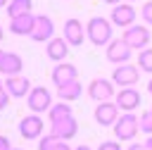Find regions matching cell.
Returning a JSON list of instances; mask_svg holds the SVG:
<instances>
[{
    "instance_id": "6da1fadb",
    "label": "cell",
    "mask_w": 152,
    "mask_h": 150,
    "mask_svg": "<svg viewBox=\"0 0 152 150\" xmlns=\"http://www.w3.org/2000/svg\"><path fill=\"white\" fill-rule=\"evenodd\" d=\"M86 38L93 45H109L112 43V24L104 17H93L86 24Z\"/></svg>"
},
{
    "instance_id": "7a4b0ae2",
    "label": "cell",
    "mask_w": 152,
    "mask_h": 150,
    "mask_svg": "<svg viewBox=\"0 0 152 150\" xmlns=\"http://www.w3.org/2000/svg\"><path fill=\"white\" fill-rule=\"evenodd\" d=\"M140 131V119L133 114V112H124L116 124H114V136L116 140H133L135 133Z\"/></svg>"
},
{
    "instance_id": "3957f363",
    "label": "cell",
    "mask_w": 152,
    "mask_h": 150,
    "mask_svg": "<svg viewBox=\"0 0 152 150\" xmlns=\"http://www.w3.org/2000/svg\"><path fill=\"white\" fill-rule=\"evenodd\" d=\"M26 105H28V110H31L33 114L50 112V107H52V95H50V90H48L45 86H36V88H31V93L26 95Z\"/></svg>"
},
{
    "instance_id": "277c9868",
    "label": "cell",
    "mask_w": 152,
    "mask_h": 150,
    "mask_svg": "<svg viewBox=\"0 0 152 150\" xmlns=\"http://www.w3.org/2000/svg\"><path fill=\"white\" fill-rule=\"evenodd\" d=\"M138 79H140V69L135 64H128V62L126 64H119L112 71V83H116L121 88H133L138 83Z\"/></svg>"
},
{
    "instance_id": "5b68a950",
    "label": "cell",
    "mask_w": 152,
    "mask_h": 150,
    "mask_svg": "<svg viewBox=\"0 0 152 150\" xmlns=\"http://www.w3.org/2000/svg\"><path fill=\"white\" fill-rule=\"evenodd\" d=\"M121 38H124L133 50H145L147 43H150V29L142 26V24H133V26H128V29L124 31Z\"/></svg>"
},
{
    "instance_id": "8992f818",
    "label": "cell",
    "mask_w": 152,
    "mask_h": 150,
    "mask_svg": "<svg viewBox=\"0 0 152 150\" xmlns=\"http://www.w3.org/2000/svg\"><path fill=\"white\" fill-rule=\"evenodd\" d=\"M131 45L124 40V38H116V40H112L109 45H107V60L112 62V64H126L128 60H131Z\"/></svg>"
},
{
    "instance_id": "52a82bcc",
    "label": "cell",
    "mask_w": 152,
    "mask_h": 150,
    "mask_svg": "<svg viewBox=\"0 0 152 150\" xmlns=\"http://www.w3.org/2000/svg\"><path fill=\"white\" fill-rule=\"evenodd\" d=\"M119 112H121V110H119L116 102H112V100H107V102H97V107H95V121H97L100 126H114L116 119L121 117Z\"/></svg>"
},
{
    "instance_id": "ba28073f",
    "label": "cell",
    "mask_w": 152,
    "mask_h": 150,
    "mask_svg": "<svg viewBox=\"0 0 152 150\" xmlns=\"http://www.w3.org/2000/svg\"><path fill=\"white\" fill-rule=\"evenodd\" d=\"M19 133H21V138H26V140L43 138V119H40L38 114H26V117L19 121Z\"/></svg>"
},
{
    "instance_id": "9c48e42d",
    "label": "cell",
    "mask_w": 152,
    "mask_h": 150,
    "mask_svg": "<svg viewBox=\"0 0 152 150\" xmlns=\"http://www.w3.org/2000/svg\"><path fill=\"white\" fill-rule=\"evenodd\" d=\"M135 17H138V12L133 10L131 2H121V5H116V7L112 10V24H114V26L128 29V26L135 24Z\"/></svg>"
},
{
    "instance_id": "30bf717a",
    "label": "cell",
    "mask_w": 152,
    "mask_h": 150,
    "mask_svg": "<svg viewBox=\"0 0 152 150\" xmlns=\"http://www.w3.org/2000/svg\"><path fill=\"white\" fill-rule=\"evenodd\" d=\"M52 36H55V24H52V19H50L48 14H38L31 38H33L36 43H48V40H52Z\"/></svg>"
},
{
    "instance_id": "8fae6325",
    "label": "cell",
    "mask_w": 152,
    "mask_h": 150,
    "mask_svg": "<svg viewBox=\"0 0 152 150\" xmlns=\"http://www.w3.org/2000/svg\"><path fill=\"white\" fill-rule=\"evenodd\" d=\"M88 95L93 100H97V102H107L114 95V83L107 81V79H93L88 83Z\"/></svg>"
},
{
    "instance_id": "7c38bea8",
    "label": "cell",
    "mask_w": 152,
    "mask_h": 150,
    "mask_svg": "<svg viewBox=\"0 0 152 150\" xmlns=\"http://www.w3.org/2000/svg\"><path fill=\"white\" fill-rule=\"evenodd\" d=\"M71 81H78V69L69 62H59L55 69H52V83L59 88V86H66Z\"/></svg>"
},
{
    "instance_id": "4fadbf2b",
    "label": "cell",
    "mask_w": 152,
    "mask_h": 150,
    "mask_svg": "<svg viewBox=\"0 0 152 150\" xmlns=\"http://www.w3.org/2000/svg\"><path fill=\"white\" fill-rule=\"evenodd\" d=\"M140 100H142V95L135 90V88H121L119 93H116V107L119 110H124V112H133V110H138L140 107Z\"/></svg>"
},
{
    "instance_id": "5bb4252c",
    "label": "cell",
    "mask_w": 152,
    "mask_h": 150,
    "mask_svg": "<svg viewBox=\"0 0 152 150\" xmlns=\"http://www.w3.org/2000/svg\"><path fill=\"white\" fill-rule=\"evenodd\" d=\"M62 31H64V40H66L69 45H74V48H78V45L86 40V29H83V24H81L78 19H66Z\"/></svg>"
},
{
    "instance_id": "9a60e30c",
    "label": "cell",
    "mask_w": 152,
    "mask_h": 150,
    "mask_svg": "<svg viewBox=\"0 0 152 150\" xmlns=\"http://www.w3.org/2000/svg\"><path fill=\"white\" fill-rule=\"evenodd\" d=\"M50 126H52L50 133H52L57 140H69V138H74V136L78 133V121H76L74 117L62 119V121H55V124H50Z\"/></svg>"
},
{
    "instance_id": "2e32d148",
    "label": "cell",
    "mask_w": 152,
    "mask_h": 150,
    "mask_svg": "<svg viewBox=\"0 0 152 150\" xmlns=\"http://www.w3.org/2000/svg\"><path fill=\"white\" fill-rule=\"evenodd\" d=\"M5 90L10 93V98H26L31 93V83L26 76H7Z\"/></svg>"
},
{
    "instance_id": "e0dca14e",
    "label": "cell",
    "mask_w": 152,
    "mask_h": 150,
    "mask_svg": "<svg viewBox=\"0 0 152 150\" xmlns=\"http://www.w3.org/2000/svg\"><path fill=\"white\" fill-rule=\"evenodd\" d=\"M36 26V14H21L17 19H10V31L14 36H31Z\"/></svg>"
},
{
    "instance_id": "ac0fdd59",
    "label": "cell",
    "mask_w": 152,
    "mask_h": 150,
    "mask_svg": "<svg viewBox=\"0 0 152 150\" xmlns=\"http://www.w3.org/2000/svg\"><path fill=\"white\" fill-rule=\"evenodd\" d=\"M45 52H48V57L52 62H64V57L69 55V43L64 38H52V40H48Z\"/></svg>"
},
{
    "instance_id": "d6986e66",
    "label": "cell",
    "mask_w": 152,
    "mask_h": 150,
    "mask_svg": "<svg viewBox=\"0 0 152 150\" xmlns=\"http://www.w3.org/2000/svg\"><path fill=\"white\" fill-rule=\"evenodd\" d=\"M21 67H24V62H21V57L17 52H5V60L0 64V74H5V76H19Z\"/></svg>"
},
{
    "instance_id": "ffe728a7",
    "label": "cell",
    "mask_w": 152,
    "mask_h": 150,
    "mask_svg": "<svg viewBox=\"0 0 152 150\" xmlns=\"http://www.w3.org/2000/svg\"><path fill=\"white\" fill-rule=\"evenodd\" d=\"M83 93V86L81 81H71L66 86H59L57 88V98H62V102H71V100H78Z\"/></svg>"
},
{
    "instance_id": "44dd1931",
    "label": "cell",
    "mask_w": 152,
    "mask_h": 150,
    "mask_svg": "<svg viewBox=\"0 0 152 150\" xmlns=\"http://www.w3.org/2000/svg\"><path fill=\"white\" fill-rule=\"evenodd\" d=\"M31 0H10V5H7V17L10 19H17V17H21V14H31Z\"/></svg>"
},
{
    "instance_id": "7402d4cb",
    "label": "cell",
    "mask_w": 152,
    "mask_h": 150,
    "mask_svg": "<svg viewBox=\"0 0 152 150\" xmlns=\"http://www.w3.org/2000/svg\"><path fill=\"white\" fill-rule=\"evenodd\" d=\"M48 117H50V124H55V121L69 119V117H74V114H71V107H69V102H55V105L50 107Z\"/></svg>"
},
{
    "instance_id": "603a6c76",
    "label": "cell",
    "mask_w": 152,
    "mask_h": 150,
    "mask_svg": "<svg viewBox=\"0 0 152 150\" xmlns=\"http://www.w3.org/2000/svg\"><path fill=\"white\" fill-rule=\"evenodd\" d=\"M138 69H140V71L152 74V48L140 50V55H138Z\"/></svg>"
},
{
    "instance_id": "cb8c5ba5",
    "label": "cell",
    "mask_w": 152,
    "mask_h": 150,
    "mask_svg": "<svg viewBox=\"0 0 152 150\" xmlns=\"http://www.w3.org/2000/svg\"><path fill=\"white\" fill-rule=\"evenodd\" d=\"M138 119H140V131H142V133H147V136H152V110L142 112Z\"/></svg>"
},
{
    "instance_id": "d4e9b609",
    "label": "cell",
    "mask_w": 152,
    "mask_h": 150,
    "mask_svg": "<svg viewBox=\"0 0 152 150\" xmlns=\"http://www.w3.org/2000/svg\"><path fill=\"white\" fill-rule=\"evenodd\" d=\"M57 138L50 133V136H43V138H38V150H57Z\"/></svg>"
},
{
    "instance_id": "484cf974",
    "label": "cell",
    "mask_w": 152,
    "mask_h": 150,
    "mask_svg": "<svg viewBox=\"0 0 152 150\" xmlns=\"http://www.w3.org/2000/svg\"><path fill=\"white\" fill-rule=\"evenodd\" d=\"M140 17H142V21H145L147 26H152V0L142 5V10H140Z\"/></svg>"
},
{
    "instance_id": "4316f807",
    "label": "cell",
    "mask_w": 152,
    "mask_h": 150,
    "mask_svg": "<svg viewBox=\"0 0 152 150\" xmlns=\"http://www.w3.org/2000/svg\"><path fill=\"white\" fill-rule=\"evenodd\" d=\"M97 150H121V145H119V140H104L97 145Z\"/></svg>"
},
{
    "instance_id": "83f0119b",
    "label": "cell",
    "mask_w": 152,
    "mask_h": 150,
    "mask_svg": "<svg viewBox=\"0 0 152 150\" xmlns=\"http://www.w3.org/2000/svg\"><path fill=\"white\" fill-rule=\"evenodd\" d=\"M7 105H10V93H7L5 88H0V112H2Z\"/></svg>"
},
{
    "instance_id": "f1b7e54d",
    "label": "cell",
    "mask_w": 152,
    "mask_h": 150,
    "mask_svg": "<svg viewBox=\"0 0 152 150\" xmlns=\"http://www.w3.org/2000/svg\"><path fill=\"white\" fill-rule=\"evenodd\" d=\"M0 150H12V145H10V140H7V136H0Z\"/></svg>"
},
{
    "instance_id": "f546056e",
    "label": "cell",
    "mask_w": 152,
    "mask_h": 150,
    "mask_svg": "<svg viewBox=\"0 0 152 150\" xmlns=\"http://www.w3.org/2000/svg\"><path fill=\"white\" fill-rule=\"evenodd\" d=\"M128 150H147V148H145V143H131Z\"/></svg>"
},
{
    "instance_id": "4dcf8cb0",
    "label": "cell",
    "mask_w": 152,
    "mask_h": 150,
    "mask_svg": "<svg viewBox=\"0 0 152 150\" xmlns=\"http://www.w3.org/2000/svg\"><path fill=\"white\" fill-rule=\"evenodd\" d=\"M57 150H71V148H69L66 140H59V143H57Z\"/></svg>"
},
{
    "instance_id": "1f68e13d",
    "label": "cell",
    "mask_w": 152,
    "mask_h": 150,
    "mask_svg": "<svg viewBox=\"0 0 152 150\" xmlns=\"http://www.w3.org/2000/svg\"><path fill=\"white\" fill-rule=\"evenodd\" d=\"M104 2H107V5H114V7H116V5H121L124 0H104Z\"/></svg>"
},
{
    "instance_id": "d6a6232c",
    "label": "cell",
    "mask_w": 152,
    "mask_h": 150,
    "mask_svg": "<svg viewBox=\"0 0 152 150\" xmlns=\"http://www.w3.org/2000/svg\"><path fill=\"white\" fill-rule=\"evenodd\" d=\"M145 148H147V150H152V136H147V140H145Z\"/></svg>"
},
{
    "instance_id": "836d02e7",
    "label": "cell",
    "mask_w": 152,
    "mask_h": 150,
    "mask_svg": "<svg viewBox=\"0 0 152 150\" xmlns=\"http://www.w3.org/2000/svg\"><path fill=\"white\" fill-rule=\"evenodd\" d=\"M74 150H93V148H88V145H78V148H74Z\"/></svg>"
},
{
    "instance_id": "e575fe53",
    "label": "cell",
    "mask_w": 152,
    "mask_h": 150,
    "mask_svg": "<svg viewBox=\"0 0 152 150\" xmlns=\"http://www.w3.org/2000/svg\"><path fill=\"white\" fill-rule=\"evenodd\" d=\"M2 60H5V50H0V64H2Z\"/></svg>"
},
{
    "instance_id": "d590c367",
    "label": "cell",
    "mask_w": 152,
    "mask_h": 150,
    "mask_svg": "<svg viewBox=\"0 0 152 150\" xmlns=\"http://www.w3.org/2000/svg\"><path fill=\"white\" fill-rule=\"evenodd\" d=\"M147 90H150V95H152V79H150V83H147Z\"/></svg>"
},
{
    "instance_id": "8d00e7d4",
    "label": "cell",
    "mask_w": 152,
    "mask_h": 150,
    "mask_svg": "<svg viewBox=\"0 0 152 150\" xmlns=\"http://www.w3.org/2000/svg\"><path fill=\"white\" fill-rule=\"evenodd\" d=\"M2 5H5V7H7V5H10V0H2Z\"/></svg>"
},
{
    "instance_id": "74e56055",
    "label": "cell",
    "mask_w": 152,
    "mask_h": 150,
    "mask_svg": "<svg viewBox=\"0 0 152 150\" xmlns=\"http://www.w3.org/2000/svg\"><path fill=\"white\" fill-rule=\"evenodd\" d=\"M2 36H5V33H2V29H0V40H2Z\"/></svg>"
},
{
    "instance_id": "f35d334b",
    "label": "cell",
    "mask_w": 152,
    "mask_h": 150,
    "mask_svg": "<svg viewBox=\"0 0 152 150\" xmlns=\"http://www.w3.org/2000/svg\"><path fill=\"white\" fill-rule=\"evenodd\" d=\"M0 88H5V83H2V81H0Z\"/></svg>"
},
{
    "instance_id": "ab89813d",
    "label": "cell",
    "mask_w": 152,
    "mask_h": 150,
    "mask_svg": "<svg viewBox=\"0 0 152 150\" xmlns=\"http://www.w3.org/2000/svg\"><path fill=\"white\" fill-rule=\"evenodd\" d=\"M12 150H21V148H12Z\"/></svg>"
},
{
    "instance_id": "60d3db41",
    "label": "cell",
    "mask_w": 152,
    "mask_h": 150,
    "mask_svg": "<svg viewBox=\"0 0 152 150\" xmlns=\"http://www.w3.org/2000/svg\"><path fill=\"white\" fill-rule=\"evenodd\" d=\"M0 7H5V5H2V0H0Z\"/></svg>"
},
{
    "instance_id": "b9f144b4",
    "label": "cell",
    "mask_w": 152,
    "mask_h": 150,
    "mask_svg": "<svg viewBox=\"0 0 152 150\" xmlns=\"http://www.w3.org/2000/svg\"><path fill=\"white\" fill-rule=\"evenodd\" d=\"M131 2H133V0H131Z\"/></svg>"
}]
</instances>
